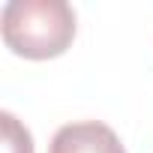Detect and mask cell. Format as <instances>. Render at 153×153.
Listing matches in <instances>:
<instances>
[{
  "instance_id": "obj_1",
  "label": "cell",
  "mask_w": 153,
  "mask_h": 153,
  "mask_svg": "<svg viewBox=\"0 0 153 153\" xmlns=\"http://www.w3.org/2000/svg\"><path fill=\"white\" fill-rule=\"evenodd\" d=\"M3 42L27 60L60 57L75 39V9L66 0H12L0 15Z\"/></svg>"
},
{
  "instance_id": "obj_2",
  "label": "cell",
  "mask_w": 153,
  "mask_h": 153,
  "mask_svg": "<svg viewBox=\"0 0 153 153\" xmlns=\"http://www.w3.org/2000/svg\"><path fill=\"white\" fill-rule=\"evenodd\" d=\"M48 153H126L117 132L99 120L66 123L54 132Z\"/></svg>"
},
{
  "instance_id": "obj_3",
  "label": "cell",
  "mask_w": 153,
  "mask_h": 153,
  "mask_svg": "<svg viewBox=\"0 0 153 153\" xmlns=\"http://www.w3.org/2000/svg\"><path fill=\"white\" fill-rule=\"evenodd\" d=\"M0 126H3V153H33V138H30L27 126H21L15 120V114L3 111Z\"/></svg>"
}]
</instances>
